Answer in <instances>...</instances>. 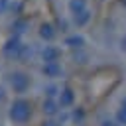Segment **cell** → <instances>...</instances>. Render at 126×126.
I'll return each instance as SVG.
<instances>
[{
	"instance_id": "obj_14",
	"label": "cell",
	"mask_w": 126,
	"mask_h": 126,
	"mask_svg": "<svg viewBox=\"0 0 126 126\" xmlns=\"http://www.w3.org/2000/svg\"><path fill=\"white\" fill-rule=\"evenodd\" d=\"M12 28H16V32H18V33H22V32H26V30H24V28H26V22H24V20H18Z\"/></svg>"
},
{
	"instance_id": "obj_11",
	"label": "cell",
	"mask_w": 126,
	"mask_h": 126,
	"mask_svg": "<svg viewBox=\"0 0 126 126\" xmlns=\"http://www.w3.org/2000/svg\"><path fill=\"white\" fill-rule=\"evenodd\" d=\"M43 110H45L47 114H55V112H57V102H55L53 98H47V100L43 102Z\"/></svg>"
},
{
	"instance_id": "obj_16",
	"label": "cell",
	"mask_w": 126,
	"mask_h": 126,
	"mask_svg": "<svg viewBox=\"0 0 126 126\" xmlns=\"http://www.w3.org/2000/svg\"><path fill=\"white\" fill-rule=\"evenodd\" d=\"M102 126H118V122H112V120H104Z\"/></svg>"
},
{
	"instance_id": "obj_15",
	"label": "cell",
	"mask_w": 126,
	"mask_h": 126,
	"mask_svg": "<svg viewBox=\"0 0 126 126\" xmlns=\"http://www.w3.org/2000/svg\"><path fill=\"white\" fill-rule=\"evenodd\" d=\"M8 8V0H0V14H4Z\"/></svg>"
},
{
	"instance_id": "obj_2",
	"label": "cell",
	"mask_w": 126,
	"mask_h": 126,
	"mask_svg": "<svg viewBox=\"0 0 126 126\" xmlns=\"http://www.w3.org/2000/svg\"><path fill=\"white\" fill-rule=\"evenodd\" d=\"M22 41H20V37L18 35H14V37H10L4 45H2V53H4V57H8V59H18L20 57V51H22Z\"/></svg>"
},
{
	"instance_id": "obj_7",
	"label": "cell",
	"mask_w": 126,
	"mask_h": 126,
	"mask_svg": "<svg viewBox=\"0 0 126 126\" xmlns=\"http://www.w3.org/2000/svg\"><path fill=\"white\" fill-rule=\"evenodd\" d=\"M69 12L73 14V16H77V14H81L83 10H87V0H69Z\"/></svg>"
},
{
	"instance_id": "obj_18",
	"label": "cell",
	"mask_w": 126,
	"mask_h": 126,
	"mask_svg": "<svg viewBox=\"0 0 126 126\" xmlns=\"http://www.w3.org/2000/svg\"><path fill=\"white\" fill-rule=\"evenodd\" d=\"M120 104H122V108H124V110H126V96H124V98H122V102H120Z\"/></svg>"
},
{
	"instance_id": "obj_8",
	"label": "cell",
	"mask_w": 126,
	"mask_h": 126,
	"mask_svg": "<svg viewBox=\"0 0 126 126\" xmlns=\"http://www.w3.org/2000/svg\"><path fill=\"white\" fill-rule=\"evenodd\" d=\"M65 45H69V47H73V49H81L83 45H85V37L83 35H69V37H65Z\"/></svg>"
},
{
	"instance_id": "obj_3",
	"label": "cell",
	"mask_w": 126,
	"mask_h": 126,
	"mask_svg": "<svg viewBox=\"0 0 126 126\" xmlns=\"http://www.w3.org/2000/svg\"><path fill=\"white\" fill-rule=\"evenodd\" d=\"M10 85L14 89V93H24L28 87H30V77L22 71H14L10 75Z\"/></svg>"
},
{
	"instance_id": "obj_9",
	"label": "cell",
	"mask_w": 126,
	"mask_h": 126,
	"mask_svg": "<svg viewBox=\"0 0 126 126\" xmlns=\"http://www.w3.org/2000/svg\"><path fill=\"white\" fill-rule=\"evenodd\" d=\"M73 20H75V26H77V28L87 26V24H89V20H91V10H89V8H87V10H83L81 14L73 16Z\"/></svg>"
},
{
	"instance_id": "obj_5",
	"label": "cell",
	"mask_w": 126,
	"mask_h": 126,
	"mask_svg": "<svg viewBox=\"0 0 126 126\" xmlns=\"http://www.w3.org/2000/svg\"><path fill=\"white\" fill-rule=\"evenodd\" d=\"M41 71H43V75L45 77H59L61 73H63V69H61V65H59V61H55V63H43V67H41Z\"/></svg>"
},
{
	"instance_id": "obj_1",
	"label": "cell",
	"mask_w": 126,
	"mask_h": 126,
	"mask_svg": "<svg viewBox=\"0 0 126 126\" xmlns=\"http://www.w3.org/2000/svg\"><path fill=\"white\" fill-rule=\"evenodd\" d=\"M30 116H32V104L26 98H16L10 106V118L18 124H24L30 120Z\"/></svg>"
},
{
	"instance_id": "obj_17",
	"label": "cell",
	"mask_w": 126,
	"mask_h": 126,
	"mask_svg": "<svg viewBox=\"0 0 126 126\" xmlns=\"http://www.w3.org/2000/svg\"><path fill=\"white\" fill-rule=\"evenodd\" d=\"M120 49L126 53V37H122V41H120Z\"/></svg>"
},
{
	"instance_id": "obj_13",
	"label": "cell",
	"mask_w": 126,
	"mask_h": 126,
	"mask_svg": "<svg viewBox=\"0 0 126 126\" xmlns=\"http://www.w3.org/2000/svg\"><path fill=\"white\" fill-rule=\"evenodd\" d=\"M116 122H118V124H126V110H124V108L118 110V114H116Z\"/></svg>"
},
{
	"instance_id": "obj_20",
	"label": "cell",
	"mask_w": 126,
	"mask_h": 126,
	"mask_svg": "<svg viewBox=\"0 0 126 126\" xmlns=\"http://www.w3.org/2000/svg\"><path fill=\"white\" fill-rule=\"evenodd\" d=\"M122 2H124V4H126V0H122Z\"/></svg>"
},
{
	"instance_id": "obj_6",
	"label": "cell",
	"mask_w": 126,
	"mask_h": 126,
	"mask_svg": "<svg viewBox=\"0 0 126 126\" xmlns=\"http://www.w3.org/2000/svg\"><path fill=\"white\" fill-rule=\"evenodd\" d=\"M39 37L41 39H45V41H53V37H55V28L51 26V24H41V28H39Z\"/></svg>"
},
{
	"instance_id": "obj_10",
	"label": "cell",
	"mask_w": 126,
	"mask_h": 126,
	"mask_svg": "<svg viewBox=\"0 0 126 126\" xmlns=\"http://www.w3.org/2000/svg\"><path fill=\"white\" fill-rule=\"evenodd\" d=\"M73 102V91L71 89H63L61 94H59V104L61 106H69Z\"/></svg>"
},
{
	"instance_id": "obj_12",
	"label": "cell",
	"mask_w": 126,
	"mask_h": 126,
	"mask_svg": "<svg viewBox=\"0 0 126 126\" xmlns=\"http://www.w3.org/2000/svg\"><path fill=\"white\" fill-rule=\"evenodd\" d=\"M28 57H32V47L24 43V45H22V51H20V57H18V59H22V61H26Z\"/></svg>"
},
{
	"instance_id": "obj_19",
	"label": "cell",
	"mask_w": 126,
	"mask_h": 126,
	"mask_svg": "<svg viewBox=\"0 0 126 126\" xmlns=\"http://www.w3.org/2000/svg\"><path fill=\"white\" fill-rule=\"evenodd\" d=\"M2 98H4V89L0 87V100H2Z\"/></svg>"
},
{
	"instance_id": "obj_4",
	"label": "cell",
	"mask_w": 126,
	"mask_h": 126,
	"mask_svg": "<svg viewBox=\"0 0 126 126\" xmlns=\"http://www.w3.org/2000/svg\"><path fill=\"white\" fill-rule=\"evenodd\" d=\"M59 55H61V51H59V47H55V45H45L43 51H41L43 63H55V61L59 59Z\"/></svg>"
}]
</instances>
